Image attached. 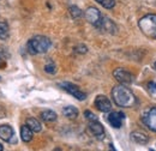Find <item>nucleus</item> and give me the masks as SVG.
Masks as SVG:
<instances>
[{
  "mask_svg": "<svg viewBox=\"0 0 156 151\" xmlns=\"http://www.w3.org/2000/svg\"><path fill=\"white\" fill-rule=\"evenodd\" d=\"M100 29H103V30H106L109 34H117V30H118L117 25L113 23V20H111V19L107 18V17H102Z\"/></svg>",
  "mask_w": 156,
  "mask_h": 151,
  "instance_id": "nucleus-12",
  "label": "nucleus"
},
{
  "mask_svg": "<svg viewBox=\"0 0 156 151\" xmlns=\"http://www.w3.org/2000/svg\"><path fill=\"white\" fill-rule=\"evenodd\" d=\"M148 90H149L151 94H155L156 93V83L155 82H149V83H148Z\"/></svg>",
  "mask_w": 156,
  "mask_h": 151,
  "instance_id": "nucleus-24",
  "label": "nucleus"
},
{
  "mask_svg": "<svg viewBox=\"0 0 156 151\" xmlns=\"http://www.w3.org/2000/svg\"><path fill=\"white\" fill-rule=\"evenodd\" d=\"M113 76H114V78L117 79L120 84H124V85L125 84H131L133 82V76L131 75L130 72H127L126 70H124V68L114 70Z\"/></svg>",
  "mask_w": 156,
  "mask_h": 151,
  "instance_id": "nucleus-6",
  "label": "nucleus"
},
{
  "mask_svg": "<svg viewBox=\"0 0 156 151\" xmlns=\"http://www.w3.org/2000/svg\"><path fill=\"white\" fill-rule=\"evenodd\" d=\"M1 65H2V64H1V59H0V66H1Z\"/></svg>",
  "mask_w": 156,
  "mask_h": 151,
  "instance_id": "nucleus-28",
  "label": "nucleus"
},
{
  "mask_svg": "<svg viewBox=\"0 0 156 151\" xmlns=\"http://www.w3.org/2000/svg\"><path fill=\"white\" fill-rule=\"evenodd\" d=\"M69 11H70V15H71V17L75 19L79 18V17H82L83 16V12H82V10L78 7V6H71L70 9H69Z\"/></svg>",
  "mask_w": 156,
  "mask_h": 151,
  "instance_id": "nucleus-19",
  "label": "nucleus"
},
{
  "mask_svg": "<svg viewBox=\"0 0 156 151\" xmlns=\"http://www.w3.org/2000/svg\"><path fill=\"white\" fill-rule=\"evenodd\" d=\"M61 86V89H64L65 91H67L70 95H72L73 97H76L79 101H84L87 98V94L83 93L77 85L72 84V83H69V82H65V83H60L59 84Z\"/></svg>",
  "mask_w": 156,
  "mask_h": 151,
  "instance_id": "nucleus-4",
  "label": "nucleus"
},
{
  "mask_svg": "<svg viewBox=\"0 0 156 151\" xmlns=\"http://www.w3.org/2000/svg\"><path fill=\"white\" fill-rule=\"evenodd\" d=\"M25 125L29 126V128H30L33 132H40V131L42 130L41 122H40L37 119H35V118H28Z\"/></svg>",
  "mask_w": 156,
  "mask_h": 151,
  "instance_id": "nucleus-14",
  "label": "nucleus"
},
{
  "mask_svg": "<svg viewBox=\"0 0 156 151\" xmlns=\"http://www.w3.org/2000/svg\"><path fill=\"white\" fill-rule=\"evenodd\" d=\"M20 138L25 143H29L33 139V131L29 128V126L24 125V126L20 127Z\"/></svg>",
  "mask_w": 156,
  "mask_h": 151,
  "instance_id": "nucleus-15",
  "label": "nucleus"
},
{
  "mask_svg": "<svg viewBox=\"0 0 156 151\" xmlns=\"http://www.w3.org/2000/svg\"><path fill=\"white\" fill-rule=\"evenodd\" d=\"M122 119H124V114L120 112H112L108 115V122L112 127L114 128H120L121 124H122Z\"/></svg>",
  "mask_w": 156,
  "mask_h": 151,
  "instance_id": "nucleus-10",
  "label": "nucleus"
},
{
  "mask_svg": "<svg viewBox=\"0 0 156 151\" xmlns=\"http://www.w3.org/2000/svg\"><path fill=\"white\" fill-rule=\"evenodd\" d=\"M52 46L51 40L46 36L37 35L34 36L29 42H28V52L30 54H41V53H46Z\"/></svg>",
  "mask_w": 156,
  "mask_h": 151,
  "instance_id": "nucleus-2",
  "label": "nucleus"
},
{
  "mask_svg": "<svg viewBox=\"0 0 156 151\" xmlns=\"http://www.w3.org/2000/svg\"><path fill=\"white\" fill-rule=\"evenodd\" d=\"M89 130L91 131V133L98 138V139H103L105 138V130H103V126L96 121H90L89 122Z\"/></svg>",
  "mask_w": 156,
  "mask_h": 151,
  "instance_id": "nucleus-11",
  "label": "nucleus"
},
{
  "mask_svg": "<svg viewBox=\"0 0 156 151\" xmlns=\"http://www.w3.org/2000/svg\"><path fill=\"white\" fill-rule=\"evenodd\" d=\"M10 36V29L9 25L5 22H0V40H7Z\"/></svg>",
  "mask_w": 156,
  "mask_h": 151,
  "instance_id": "nucleus-18",
  "label": "nucleus"
},
{
  "mask_svg": "<svg viewBox=\"0 0 156 151\" xmlns=\"http://www.w3.org/2000/svg\"><path fill=\"white\" fill-rule=\"evenodd\" d=\"M2 149H4V146L1 145V143H0V151H2Z\"/></svg>",
  "mask_w": 156,
  "mask_h": 151,
  "instance_id": "nucleus-26",
  "label": "nucleus"
},
{
  "mask_svg": "<svg viewBox=\"0 0 156 151\" xmlns=\"http://www.w3.org/2000/svg\"><path fill=\"white\" fill-rule=\"evenodd\" d=\"M131 139L133 142H136L137 144H140V145H144L149 142V137L147 134L142 132H138V131H135V132L131 133Z\"/></svg>",
  "mask_w": 156,
  "mask_h": 151,
  "instance_id": "nucleus-13",
  "label": "nucleus"
},
{
  "mask_svg": "<svg viewBox=\"0 0 156 151\" xmlns=\"http://www.w3.org/2000/svg\"><path fill=\"white\" fill-rule=\"evenodd\" d=\"M84 16H85L87 20H88L90 24H93V25L96 26V28H100L101 20H102V16H101L100 11H98L96 7H89V9L85 11Z\"/></svg>",
  "mask_w": 156,
  "mask_h": 151,
  "instance_id": "nucleus-5",
  "label": "nucleus"
},
{
  "mask_svg": "<svg viewBox=\"0 0 156 151\" xmlns=\"http://www.w3.org/2000/svg\"><path fill=\"white\" fill-rule=\"evenodd\" d=\"M84 116H85L89 121H96V120H98V116L94 113H91L90 111H85V112H84Z\"/></svg>",
  "mask_w": 156,
  "mask_h": 151,
  "instance_id": "nucleus-22",
  "label": "nucleus"
},
{
  "mask_svg": "<svg viewBox=\"0 0 156 151\" xmlns=\"http://www.w3.org/2000/svg\"><path fill=\"white\" fill-rule=\"evenodd\" d=\"M101 6H103L105 9H113L114 5H115V1L114 0H96Z\"/></svg>",
  "mask_w": 156,
  "mask_h": 151,
  "instance_id": "nucleus-20",
  "label": "nucleus"
},
{
  "mask_svg": "<svg viewBox=\"0 0 156 151\" xmlns=\"http://www.w3.org/2000/svg\"><path fill=\"white\" fill-rule=\"evenodd\" d=\"M109 151H115V149H114L113 146H111V149H109Z\"/></svg>",
  "mask_w": 156,
  "mask_h": 151,
  "instance_id": "nucleus-25",
  "label": "nucleus"
},
{
  "mask_svg": "<svg viewBox=\"0 0 156 151\" xmlns=\"http://www.w3.org/2000/svg\"><path fill=\"white\" fill-rule=\"evenodd\" d=\"M138 25L145 36L156 40V15L150 13L142 17L138 22Z\"/></svg>",
  "mask_w": 156,
  "mask_h": 151,
  "instance_id": "nucleus-3",
  "label": "nucleus"
},
{
  "mask_svg": "<svg viewBox=\"0 0 156 151\" xmlns=\"http://www.w3.org/2000/svg\"><path fill=\"white\" fill-rule=\"evenodd\" d=\"M0 138L7 143H15V131L10 125H0Z\"/></svg>",
  "mask_w": 156,
  "mask_h": 151,
  "instance_id": "nucleus-9",
  "label": "nucleus"
},
{
  "mask_svg": "<svg viewBox=\"0 0 156 151\" xmlns=\"http://www.w3.org/2000/svg\"><path fill=\"white\" fill-rule=\"evenodd\" d=\"M95 107L102 113H108L112 111V103L105 95H98L95 98Z\"/></svg>",
  "mask_w": 156,
  "mask_h": 151,
  "instance_id": "nucleus-7",
  "label": "nucleus"
},
{
  "mask_svg": "<svg viewBox=\"0 0 156 151\" xmlns=\"http://www.w3.org/2000/svg\"><path fill=\"white\" fill-rule=\"evenodd\" d=\"M75 51H76L77 53L84 54V53H87V52H88V48H87V46H84V44H79V46H77V47L75 48Z\"/></svg>",
  "mask_w": 156,
  "mask_h": 151,
  "instance_id": "nucleus-23",
  "label": "nucleus"
},
{
  "mask_svg": "<svg viewBox=\"0 0 156 151\" xmlns=\"http://www.w3.org/2000/svg\"><path fill=\"white\" fill-rule=\"evenodd\" d=\"M154 67H155V70H156V61H155V64H154Z\"/></svg>",
  "mask_w": 156,
  "mask_h": 151,
  "instance_id": "nucleus-27",
  "label": "nucleus"
},
{
  "mask_svg": "<svg viewBox=\"0 0 156 151\" xmlns=\"http://www.w3.org/2000/svg\"><path fill=\"white\" fill-rule=\"evenodd\" d=\"M40 116H41V119H42L43 121H46V122H53V121H55L57 118H58L57 113H54L53 111H43L42 113L40 114Z\"/></svg>",
  "mask_w": 156,
  "mask_h": 151,
  "instance_id": "nucleus-16",
  "label": "nucleus"
},
{
  "mask_svg": "<svg viewBox=\"0 0 156 151\" xmlns=\"http://www.w3.org/2000/svg\"><path fill=\"white\" fill-rule=\"evenodd\" d=\"M62 114L69 119H76L78 116V109L72 106H67L62 109Z\"/></svg>",
  "mask_w": 156,
  "mask_h": 151,
  "instance_id": "nucleus-17",
  "label": "nucleus"
},
{
  "mask_svg": "<svg viewBox=\"0 0 156 151\" xmlns=\"http://www.w3.org/2000/svg\"><path fill=\"white\" fill-rule=\"evenodd\" d=\"M149 151H154V150H151V149H150V150H149Z\"/></svg>",
  "mask_w": 156,
  "mask_h": 151,
  "instance_id": "nucleus-29",
  "label": "nucleus"
},
{
  "mask_svg": "<svg viewBox=\"0 0 156 151\" xmlns=\"http://www.w3.org/2000/svg\"><path fill=\"white\" fill-rule=\"evenodd\" d=\"M143 122L145 124V126H147L149 130L156 132V107L149 109L147 113L144 114V116H143Z\"/></svg>",
  "mask_w": 156,
  "mask_h": 151,
  "instance_id": "nucleus-8",
  "label": "nucleus"
},
{
  "mask_svg": "<svg viewBox=\"0 0 156 151\" xmlns=\"http://www.w3.org/2000/svg\"><path fill=\"white\" fill-rule=\"evenodd\" d=\"M44 71H46L47 73H51V75H53V73H55V71H57V67H55V65H54L53 62H49V64H47V65L44 66Z\"/></svg>",
  "mask_w": 156,
  "mask_h": 151,
  "instance_id": "nucleus-21",
  "label": "nucleus"
},
{
  "mask_svg": "<svg viewBox=\"0 0 156 151\" xmlns=\"http://www.w3.org/2000/svg\"><path fill=\"white\" fill-rule=\"evenodd\" d=\"M112 97L115 104L122 108H130L136 104V97L133 93L125 86L124 84H120L113 88L112 90Z\"/></svg>",
  "mask_w": 156,
  "mask_h": 151,
  "instance_id": "nucleus-1",
  "label": "nucleus"
}]
</instances>
